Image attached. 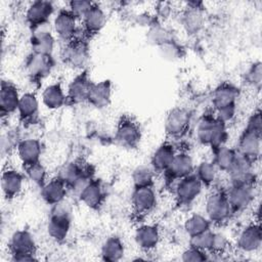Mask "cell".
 Wrapping results in <instances>:
<instances>
[{"label": "cell", "mask_w": 262, "mask_h": 262, "mask_svg": "<svg viewBox=\"0 0 262 262\" xmlns=\"http://www.w3.org/2000/svg\"><path fill=\"white\" fill-rule=\"evenodd\" d=\"M71 224V208L64 201L51 206L47 222V232L53 241L57 243L63 242L69 235Z\"/></svg>", "instance_id": "cell-1"}, {"label": "cell", "mask_w": 262, "mask_h": 262, "mask_svg": "<svg viewBox=\"0 0 262 262\" xmlns=\"http://www.w3.org/2000/svg\"><path fill=\"white\" fill-rule=\"evenodd\" d=\"M8 249L11 260L14 262H31L37 261V246L33 234L27 229L16 230L12 233Z\"/></svg>", "instance_id": "cell-2"}, {"label": "cell", "mask_w": 262, "mask_h": 262, "mask_svg": "<svg viewBox=\"0 0 262 262\" xmlns=\"http://www.w3.org/2000/svg\"><path fill=\"white\" fill-rule=\"evenodd\" d=\"M57 176L64 182L69 190L78 195L82 188L93 178V172L90 166L75 161L63 165Z\"/></svg>", "instance_id": "cell-3"}, {"label": "cell", "mask_w": 262, "mask_h": 262, "mask_svg": "<svg viewBox=\"0 0 262 262\" xmlns=\"http://www.w3.org/2000/svg\"><path fill=\"white\" fill-rule=\"evenodd\" d=\"M141 127L132 117L123 115L116 126L115 139L117 143L125 148L135 149L141 141Z\"/></svg>", "instance_id": "cell-4"}, {"label": "cell", "mask_w": 262, "mask_h": 262, "mask_svg": "<svg viewBox=\"0 0 262 262\" xmlns=\"http://www.w3.org/2000/svg\"><path fill=\"white\" fill-rule=\"evenodd\" d=\"M206 216L213 224H222L229 219L232 212L227 200L226 191L217 189L211 192L205 204Z\"/></svg>", "instance_id": "cell-5"}, {"label": "cell", "mask_w": 262, "mask_h": 262, "mask_svg": "<svg viewBox=\"0 0 262 262\" xmlns=\"http://www.w3.org/2000/svg\"><path fill=\"white\" fill-rule=\"evenodd\" d=\"M89 57L88 40L79 36L66 43L61 52V58L64 63L73 69H79L81 71L85 70Z\"/></svg>", "instance_id": "cell-6"}, {"label": "cell", "mask_w": 262, "mask_h": 262, "mask_svg": "<svg viewBox=\"0 0 262 262\" xmlns=\"http://www.w3.org/2000/svg\"><path fill=\"white\" fill-rule=\"evenodd\" d=\"M203 184L194 173L176 181L174 189L176 204L179 207L190 206L201 194Z\"/></svg>", "instance_id": "cell-7"}, {"label": "cell", "mask_w": 262, "mask_h": 262, "mask_svg": "<svg viewBox=\"0 0 262 262\" xmlns=\"http://www.w3.org/2000/svg\"><path fill=\"white\" fill-rule=\"evenodd\" d=\"M191 120L190 112L185 107L172 108L165 120L164 128L166 135L173 139H179L184 136L189 128Z\"/></svg>", "instance_id": "cell-8"}, {"label": "cell", "mask_w": 262, "mask_h": 262, "mask_svg": "<svg viewBox=\"0 0 262 262\" xmlns=\"http://www.w3.org/2000/svg\"><path fill=\"white\" fill-rule=\"evenodd\" d=\"M92 81L88 70H82L70 82L67 89L66 105H76L87 102Z\"/></svg>", "instance_id": "cell-9"}, {"label": "cell", "mask_w": 262, "mask_h": 262, "mask_svg": "<svg viewBox=\"0 0 262 262\" xmlns=\"http://www.w3.org/2000/svg\"><path fill=\"white\" fill-rule=\"evenodd\" d=\"M193 171L194 165L191 156L185 150H180L176 151L170 166L163 174L165 176L166 183L169 185L192 174Z\"/></svg>", "instance_id": "cell-10"}, {"label": "cell", "mask_w": 262, "mask_h": 262, "mask_svg": "<svg viewBox=\"0 0 262 262\" xmlns=\"http://www.w3.org/2000/svg\"><path fill=\"white\" fill-rule=\"evenodd\" d=\"M54 66L52 55L31 52L25 62V69L32 82H40L47 77Z\"/></svg>", "instance_id": "cell-11"}, {"label": "cell", "mask_w": 262, "mask_h": 262, "mask_svg": "<svg viewBox=\"0 0 262 262\" xmlns=\"http://www.w3.org/2000/svg\"><path fill=\"white\" fill-rule=\"evenodd\" d=\"M132 212L137 217L149 214L157 205V193L154 186L134 187L131 194Z\"/></svg>", "instance_id": "cell-12"}, {"label": "cell", "mask_w": 262, "mask_h": 262, "mask_svg": "<svg viewBox=\"0 0 262 262\" xmlns=\"http://www.w3.org/2000/svg\"><path fill=\"white\" fill-rule=\"evenodd\" d=\"M255 185L253 184H231L226 191L227 200L232 214L244 211L248 208L255 196Z\"/></svg>", "instance_id": "cell-13"}, {"label": "cell", "mask_w": 262, "mask_h": 262, "mask_svg": "<svg viewBox=\"0 0 262 262\" xmlns=\"http://www.w3.org/2000/svg\"><path fill=\"white\" fill-rule=\"evenodd\" d=\"M78 18L68 9H60L53 19V30L57 37L68 43L78 37Z\"/></svg>", "instance_id": "cell-14"}, {"label": "cell", "mask_w": 262, "mask_h": 262, "mask_svg": "<svg viewBox=\"0 0 262 262\" xmlns=\"http://www.w3.org/2000/svg\"><path fill=\"white\" fill-rule=\"evenodd\" d=\"M254 162L237 152L233 165L228 171L231 184H256Z\"/></svg>", "instance_id": "cell-15"}, {"label": "cell", "mask_w": 262, "mask_h": 262, "mask_svg": "<svg viewBox=\"0 0 262 262\" xmlns=\"http://www.w3.org/2000/svg\"><path fill=\"white\" fill-rule=\"evenodd\" d=\"M20 94L17 86L8 80H2L0 88V115L2 120L17 112Z\"/></svg>", "instance_id": "cell-16"}, {"label": "cell", "mask_w": 262, "mask_h": 262, "mask_svg": "<svg viewBox=\"0 0 262 262\" xmlns=\"http://www.w3.org/2000/svg\"><path fill=\"white\" fill-rule=\"evenodd\" d=\"M54 11L52 2L37 0L32 2L26 10V20L31 30L48 24L50 16Z\"/></svg>", "instance_id": "cell-17"}, {"label": "cell", "mask_w": 262, "mask_h": 262, "mask_svg": "<svg viewBox=\"0 0 262 262\" xmlns=\"http://www.w3.org/2000/svg\"><path fill=\"white\" fill-rule=\"evenodd\" d=\"M79 200L89 209L99 210L103 205L106 194L103 183L98 178H92L78 194Z\"/></svg>", "instance_id": "cell-18"}, {"label": "cell", "mask_w": 262, "mask_h": 262, "mask_svg": "<svg viewBox=\"0 0 262 262\" xmlns=\"http://www.w3.org/2000/svg\"><path fill=\"white\" fill-rule=\"evenodd\" d=\"M83 36L86 40L97 35L106 25V14L101 6L93 3L91 8L82 17Z\"/></svg>", "instance_id": "cell-19"}, {"label": "cell", "mask_w": 262, "mask_h": 262, "mask_svg": "<svg viewBox=\"0 0 262 262\" xmlns=\"http://www.w3.org/2000/svg\"><path fill=\"white\" fill-rule=\"evenodd\" d=\"M236 151L255 163L261 152V133L245 127L238 138Z\"/></svg>", "instance_id": "cell-20"}, {"label": "cell", "mask_w": 262, "mask_h": 262, "mask_svg": "<svg viewBox=\"0 0 262 262\" xmlns=\"http://www.w3.org/2000/svg\"><path fill=\"white\" fill-rule=\"evenodd\" d=\"M262 245V229L260 223L247 225L238 234L236 247L245 253L257 252Z\"/></svg>", "instance_id": "cell-21"}, {"label": "cell", "mask_w": 262, "mask_h": 262, "mask_svg": "<svg viewBox=\"0 0 262 262\" xmlns=\"http://www.w3.org/2000/svg\"><path fill=\"white\" fill-rule=\"evenodd\" d=\"M239 89L229 82L220 83L213 91L212 104L214 112L226 106L236 105Z\"/></svg>", "instance_id": "cell-22"}, {"label": "cell", "mask_w": 262, "mask_h": 262, "mask_svg": "<svg viewBox=\"0 0 262 262\" xmlns=\"http://www.w3.org/2000/svg\"><path fill=\"white\" fill-rule=\"evenodd\" d=\"M24 175L13 168H6L1 175V188L4 198L11 201L19 195L24 186Z\"/></svg>", "instance_id": "cell-23"}, {"label": "cell", "mask_w": 262, "mask_h": 262, "mask_svg": "<svg viewBox=\"0 0 262 262\" xmlns=\"http://www.w3.org/2000/svg\"><path fill=\"white\" fill-rule=\"evenodd\" d=\"M46 26L39 27L35 30H32V35L30 38V45L32 52L39 54L52 55L55 39L52 33L46 29Z\"/></svg>", "instance_id": "cell-24"}, {"label": "cell", "mask_w": 262, "mask_h": 262, "mask_svg": "<svg viewBox=\"0 0 262 262\" xmlns=\"http://www.w3.org/2000/svg\"><path fill=\"white\" fill-rule=\"evenodd\" d=\"M160 230L155 224H142L134 233V241L137 247L143 252L154 251L160 243Z\"/></svg>", "instance_id": "cell-25"}, {"label": "cell", "mask_w": 262, "mask_h": 262, "mask_svg": "<svg viewBox=\"0 0 262 262\" xmlns=\"http://www.w3.org/2000/svg\"><path fill=\"white\" fill-rule=\"evenodd\" d=\"M16 149L24 168L40 162L42 145L38 139L24 138L17 142Z\"/></svg>", "instance_id": "cell-26"}, {"label": "cell", "mask_w": 262, "mask_h": 262, "mask_svg": "<svg viewBox=\"0 0 262 262\" xmlns=\"http://www.w3.org/2000/svg\"><path fill=\"white\" fill-rule=\"evenodd\" d=\"M113 86L110 80L92 82L87 102L96 108L106 107L112 100Z\"/></svg>", "instance_id": "cell-27"}, {"label": "cell", "mask_w": 262, "mask_h": 262, "mask_svg": "<svg viewBox=\"0 0 262 262\" xmlns=\"http://www.w3.org/2000/svg\"><path fill=\"white\" fill-rule=\"evenodd\" d=\"M17 114L23 124L35 123L39 114V100L34 92H26L20 95Z\"/></svg>", "instance_id": "cell-28"}, {"label": "cell", "mask_w": 262, "mask_h": 262, "mask_svg": "<svg viewBox=\"0 0 262 262\" xmlns=\"http://www.w3.org/2000/svg\"><path fill=\"white\" fill-rule=\"evenodd\" d=\"M68 190L69 189L64 182L56 176L47 181L41 187V198L47 205L54 206L64 201Z\"/></svg>", "instance_id": "cell-29"}, {"label": "cell", "mask_w": 262, "mask_h": 262, "mask_svg": "<svg viewBox=\"0 0 262 262\" xmlns=\"http://www.w3.org/2000/svg\"><path fill=\"white\" fill-rule=\"evenodd\" d=\"M175 154V146L171 142L165 141L154 151L149 165L156 173H164L170 166Z\"/></svg>", "instance_id": "cell-30"}, {"label": "cell", "mask_w": 262, "mask_h": 262, "mask_svg": "<svg viewBox=\"0 0 262 262\" xmlns=\"http://www.w3.org/2000/svg\"><path fill=\"white\" fill-rule=\"evenodd\" d=\"M201 4L195 2L188 3V7L182 14V25L189 34H195L203 28L205 18L203 7L199 6Z\"/></svg>", "instance_id": "cell-31"}, {"label": "cell", "mask_w": 262, "mask_h": 262, "mask_svg": "<svg viewBox=\"0 0 262 262\" xmlns=\"http://www.w3.org/2000/svg\"><path fill=\"white\" fill-rule=\"evenodd\" d=\"M67 95L59 82L46 86L42 92V102L48 110L54 111L66 105Z\"/></svg>", "instance_id": "cell-32"}, {"label": "cell", "mask_w": 262, "mask_h": 262, "mask_svg": "<svg viewBox=\"0 0 262 262\" xmlns=\"http://www.w3.org/2000/svg\"><path fill=\"white\" fill-rule=\"evenodd\" d=\"M125 254V246L122 239L117 235L107 237L101 246L100 257L106 262L120 261Z\"/></svg>", "instance_id": "cell-33"}, {"label": "cell", "mask_w": 262, "mask_h": 262, "mask_svg": "<svg viewBox=\"0 0 262 262\" xmlns=\"http://www.w3.org/2000/svg\"><path fill=\"white\" fill-rule=\"evenodd\" d=\"M217 123H218V119L214 116V114H204L200 118L196 125L195 133H196L198 140L202 144L210 146Z\"/></svg>", "instance_id": "cell-34"}, {"label": "cell", "mask_w": 262, "mask_h": 262, "mask_svg": "<svg viewBox=\"0 0 262 262\" xmlns=\"http://www.w3.org/2000/svg\"><path fill=\"white\" fill-rule=\"evenodd\" d=\"M237 151L234 148L222 145L216 149H213V163L218 170L228 173L231 166L234 163Z\"/></svg>", "instance_id": "cell-35"}, {"label": "cell", "mask_w": 262, "mask_h": 262, "mask_svg": "<svg viewBox=\"0 0 262 262\" xmlns=\"http://www.w3.org/2000/svg\"><path fill=\"white\" fill-rule=\"evenodd\" d=\"M184 231L188 236H193L195 234L202 233L206 230L211 229V222L207 216L201 214L190 215L183 224Z\"/></svg>", "instance_id": "cell-36"}, {"label": "cell", "mask_w": 262, "mask_h": 262, "mask_svg": "<svg viewBox=\"0 0 262 262\" xmlns=\"http://www.w3.org/2000/svg\"><path fill=\"white\" fill-rule=\"evenodd\" d=\"M155 170L150 165H139L132 172V182L134 187L154 186Z\"/></svg>", "instance_id": "cell-37"}, {"label": "cell", "mask_w": 262, "mask_h": 262, "mask_svg": "<svg viewBox=\"0 0 262 262\" xmlns=\"http://www.w3.org/2000/svg\"><path fill=\"white\" fill-rule=\"evenodd\" d=\"M217 171L218 169L212 161H203L198 165V167L195 168V172L193 173L202 182L203 186L210 187L216 180Z\"/></svg>", "instance_id": "cell-38"}, {"label": "cell", "mask_w": 262, "mask_h": 262, "mask_svg": "<svg viewBox=\"0 0 262 262\" xmlns=\"http://www.w3.org/2000/svg\"><path fill=\"white\" fill-rule=\"evenodd\" d=\"M146 40L149 44L157 47L173 40V36L168 29L161 26L160 24H152L149 26V30L146 35Z\"/></svg>", "instance_id": "cell-39"}, {"label": "cell", "mask_w": 262, "mask_h": 262, "mask_svg": "<svg viewBox=\"0 0 262 262\" xmlns=\"http://www.w3.org/2000/svg\"><path fill=\"white\" fill-rule=\"evenodd\" d=\"M24 171L27 177L40 188L47 182V172L41 162L25 167Z\"/></svg>", "instance_id": "cell-40"}, {"label": "cell", "mask_w": 262, "mask_h": 262, "mask_svg": "<svg viewBox=\"0 0 262 262\" xmlns=\"http://www.w3.org/2000/svg\"><path fill=\"white\" fill-rule=\"evenodd\" d=\"M212 237H213V231L211 229L206 230L202 233L195 234L193 236H189V246L209 253L211 248Z\"/></svg>", "instance_id": "cell-41"}, {"label": "cell", "mask_w": 262, "mask_h": 262, "mask_svg": "<svg viewBox=\"0 0 262 262\" xmlns=\"http://www.w3.org/2000/svg\"><path fill=\"white\" fill-rule=\"evenodd\" d=\"M161 56L167 60H176L182 56V48L174 40L158 47Z\"/></svg>", "instance_id": "cell-42"}, {"label": "cell", "mask_w": 262, "mask_h": 262, "mask_svg": "<svg viewBox=\"0 0 262 262\" xmlns=\"http://www.w3.org/2000/svg\"><path fill=\"white\" fill-rule=\"evenodd\" d=\"M228 248H229V241L227 239V237L220 232L213 231V237H212L209 255L210 254H214V255L225 254L227 252Z\"/></svg>", "instance_id": "cell-43"}, {"label": "cell", "mask_w": 262, "mask_h": 262, "mask_svg": "<svg viewBox=\"0 0 262 262\" xmlns=\"http://www.w3.org/2000/svg\"><path fill=\"white\" fill-rule=\"evenodd\" d=\"M246 80L247 83L254 88H257L258 90L260 89L262 81V66L260 61H256L250 67L246 73Z\"/></svg>", "instance_id": "cell-44"}, {"label": "cell", "mask_w": 262, "mask_h": 262, "mask_svg": "<svg viewBox=\"0 0 262 262\" xmlns=\"http://www.w3.org/2000/svg\"><path fill=\"white\" fill-rule=\"evenodd\" d=\"M209 253L189 246L181 254V260L185 262H204L209 260Z\"/></svg>", "instance_id": "cell-45"}, {"label": "cell", "mask_w": 262, "mask_h": 262, "mask_svg": "<svg viewBox=\"0 0 262 262\" xmlns=\"http://www.w3.org/2000/svg\"><path fill=\"white\" fill-rule=\"evenodd\" d=\"M94 2L86 0H72L68 3V9L79 19L85 15V13L91 8Z\"/></svg>", "instance_id": "cell-46"}, {"label": "cell", "mask_w": 262, "mask_h": 262, "mask_svg": "<svg viewBox=\"0 0 262 262\" xmlns=\"http://www.w3.org/2000/svg\"><path fill=\"white\" fill-rule=\"evenodd\" d=\"M235 112H236V105L226 106V107L220 108L218 111H215V117L219 121L223 122L224 124H227L228 122H230L234 118Z\"/></svg>", "instance_id": "cell-47"}, {"label": "cell", "mask_w": 262, "mask_h": 262, "mask_svg": "<svg viewBox=\"0 0 262 262\" xmlns=\"http://www.w3.org/2000/svg\"><path fill=\"white\" fill-rule=\"evenodd\" d=\"M246 128H249L251 130H254L256 132L262 133V119H261V111L257 110L255 111L251 117L249 118Z\"/></svg>", "instance_id": "cell-48"}]
</instances>
